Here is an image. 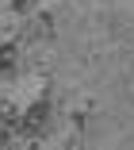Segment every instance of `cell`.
<instances>
[{
	"label": "cell",
	"mask_w": 134,
	"mask_h": 150,
	"mask_svg": "<svg viewBox=\"0 0 134 150\" xmlns=\"http://www.w3.org/2000/svg\"><path fill=\"white\" fill-rule=\"evenodd\" d=\"M0 123H4V127L19 123V108H15V100H0Z\"/></svg>",
	"instance_id": "obj_1"
}]
</instances>
